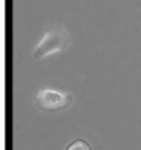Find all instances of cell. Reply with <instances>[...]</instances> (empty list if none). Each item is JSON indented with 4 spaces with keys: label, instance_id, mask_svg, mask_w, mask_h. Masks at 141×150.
I'll return each mask as SVG.
<instances>
[{
    "label": "cell",
    "instance_id": "3",
    "mask_svg": "<svg viewBox=\"0 0 141 150\" xmlns=\"http://www.w3.org/2000/svg\"><path fill=\"white\" fill-rule=\"evenodd\" d=\"M65 150H91V146L85 139H74L65 147Z\"/></svg>",
    "mask_w": 141,
    "mask_h": 150
},
{
    "label": "cell",
    "instance_id": "1",
    "mask_svg": "<svg viewBox=\"0 0 141 150\" xmlns=\"http://www.w3.org/2000/svg\"><path fill=\"white\" fill-rule=\"evenodd\" d=\"M68 46H70V33L67 32V29L62 26H53L43 35L40 42L35 46L32 56L33 59L40 61L44 56L55 53V52H64Z\"/></svg>",
    "mask_w": 141,
    "mask_h": 150
},
{
    "label": "cell",
    "instance_id": "2",
    "mask_svg": "<svg viewBox=\"0 0 141 150\" xmlns=\"http://www.w3.org/2000/svg\"><path fill=\"white\" fill-rule=\"evenodd\" d=\"M73 102V94L62 93L53 88H43L38 91L35 103L43 112H58L68 108Z\"/></svg>",
    "mask_w": 141,
    "mask_h": 150
}]
</instances>
